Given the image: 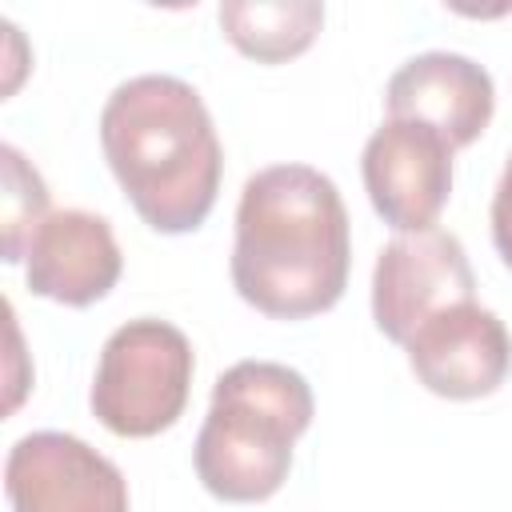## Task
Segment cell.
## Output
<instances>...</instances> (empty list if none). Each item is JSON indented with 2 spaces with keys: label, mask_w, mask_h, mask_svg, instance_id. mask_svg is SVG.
I'll list each match as a JSON object with an SVG mask.
<instances>
[{
  "label": "cell",
  "mask_w": 512,
  "mask_h": 512,
  "mask_svg": "<svg viewBox=\"0 0 512 512\" xmlns=\"http://www.w3.org/2000/svg\"><path fill=\"white\" fill-rule=\"evenodd\" d=\"M352 232L340 188L312 164H272L244 180L236 204L232 284L272 320L328 312L348 288Z\"/></svg>",
  "instance_id": "6da1fadb"
},
{
  "label": "cell",
  "mask_w": 512,
  "mask_h": 512,
  "mask_svg": "<svg viewBox=\"0 0 512 512\" xmlns=\"http://www.w3.org/2000/svg\"><path fill=\"white\" fill-rule=\"evenodd\" d=\"M100 144L136 216L164 236L196 232L220 192L224 152L200 92L164 72L124 80L100 112Z\"/></svg>",
  "instance_id": "7a4b0ae2"
},
{
  "label": "cell",
  "mask_w": 512,
  "mask_h": 512,
  "mask_svg": "<svg viewBox=\"0 0 512 512\" xmlns=\"http://www.w3.org/2000/svg\"><path fill=\"white\" fill-rule=\"evenodd\" d=\"M316 412L308 380L276 360H240L216 388L192 460L204 492L228 504H260L280 492L292 448Z\"/></svg>",
  "instance_id": "3957f363"
},
{
  "label": "cell",
  "mask_w": 512,
  "mask_h": 512,
  "mask_svg": "<svg viewBox=\"0 0 512 512\" xmlns=\"http://www.w3.org/2000/svg\"><path fill=\"white\" fill-rule=\"evenodd\" d=\"M192 372L196 356L188 336L168 320L140 316L104 340L88 404L116 436H160L184 416Z\"/></svg>",
  "instance_id": "277c9868"
},
{
  "label": "cell",
  "mask_w": 512,
  "mask_h": 512,
  "mask_svg": "<svg viewBox=\"0 0 512 512\" xmlns=\"http://www.w3.org/2000/svg\"><path fill=\"white\" fill-rule=\"evenodd\" d=\"M464 300H476V276L452 232H400L380 248L372 268V320L392 344L404 348L428 316Z\"/></svg>",
  "instance_id": "5b68a950"
},
{
  "label": "cell",
  "mask_w": 512,
  "mask_h": 512,
  "mask_svg": "<svg viewBox=\"0 0 512 512\" xmlns=\"http://www.w3.org/2000/svg\"><path fill=\"white\" fill-rule=\"evenodd\" d=\"M452 144L416 120H384L360 156L376 216L400 232L436 228L452 196Z\"/></svg>",
  "instance_id": "8992f818"
},
{
  "label": "cell",
  "mask_w": 512,
  "mask_h": 512,
  "mask_svg": "<svg viewBox=\"0 0 512 512\" xmlns=\"http://www.w3.org/2000/svg\"><path fill=\"white\" fill-rule=\"evenodd\" d=\"M12 512H128L124 472L72 432H28L4 460Z\"/></svg>",
  "instance_id": "52a82bcc"
},
{
  "label": "cell",
  "mask_w": 512,
  "mask_h": 512,
  "mask_svg": "<svg viewBox=\"0 0 512 512\" xmlns=\"http://www.w3.org/2000/svg\"><path fill=\"white\" fill-rule=\"evenodd\" d=\"M412 376L444 400L492 396L512 372V336L504 320L476 304H448L428 316L404 344Z\"/></svg>",
  "instance_id": "ba28073f"
},
{
  "label": "cell",
  "mask_w": 512,
  "mask_h": 512,
  "mask_svg": "<svg viewBox=\"0 0 512 512\" xmlns=\"http://www.w3.org/2000/svg\"><path fill=\"white\" fill-rule=\"evenodd\" d=\"M388 120H416L452 148H468L496 112V88L484 64L460 52H420L404 60L384 88Z\"/></svg>",
  "instance_id": "9c48e42d"
},
{
  "label": "cell",
  "mask_w": 512,
  "mask_h": 512,
  "mask_svg": "<svg viewBox=\"0 0 512 512\" xmlns=\"http://www.w3.org/2000/svg\"><path fill=\"white\" fill-rule=\"evenodd\" d=\"M120 272L124 256L112 236V224L84 208L48 212L24 256L28 288L68 308H88L104 300L116 288Z\"/></svg>",
  "instance_id": "30bf717a"
},
{
  "label": "cell",
  "mask_w": 512,
  "mask_h": 512,
  "mask_svg": "<svg viewBox=\"0 0 512 512\" xmlns=\"http://www.w3.org/2000/svg\"><path fill=\"white\" fill-rule=\"evenodd\" d=\"M224 40L256 64H284L312 48L324 4L316 0H224L220 4Z\"/></svg>",
  "instance_id": "8fae6325"
},
{
  "label": "cell",
  "mask_w": 512,
  "mask_h": 512,
  "mask_svg": "<svg viewBox=\"0 0 512 512\" xmlns=\"http://www.w3.org/2000/svg\"><path fill=\"white\" fill-rule=\"evenodd\" d=\"M0 164H4V192H0V224H4V260L20 264L28 256V244L36 236V228L48 216V188L40 180V172L12 148H0Z\"/></svg>",
  "instance_id": "7c38bea8"
},
{
  "label": "cell",
  "mask_w": 512,
  "mask_h": 512,
  "mask_svg": "<svg viewBox=\"0 0 512 512\" xmlns=\"http://www.w3.org/2000/svg\"><path fill=\"white\" fill-rule=\"evenodd\" d=\"M492 244H496L500 260L512 268V156H508L500 184L492 192Z\"/></svg>",
  "instance_id": "4fadbf2b"
}]
</instances>
